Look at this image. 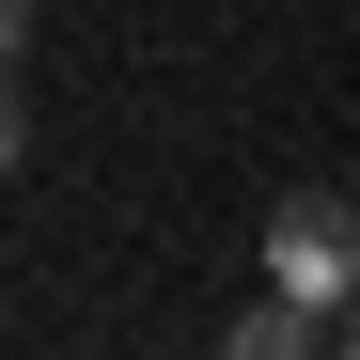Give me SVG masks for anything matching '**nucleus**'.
<instances>
[{
  "mask_svg": "<svg viewBox=\"0 0 360 360\" xmlns=\"http://www.w3.org/2000/svg\"><path fill=\"white\" fill-rule=\"evenodd\" d=\"M16 157H32V110H16V94H0V172H16Z\"/></svg>",
  "mask_w": 360,
  "mask_h": 360,
  "instance_id": "7ed1b4c3",
  "label": "nucleus"
},
{
  "mask_svg": "<svg viewBox=\"0 0 360 360\" xmlns=\"http://www.w3.org/2000/svg\"><path fill=\"white\" fill-rule=\"evenodd\" d=\"M16 47H32V0H0V63H16Z\"/></svg>",
  "mask_w": 360,
  "mask_h": 360,
  "instance_id": "20e7f679",
  "label": "nucleus"
},
{
  "mask_svg": "<svg viewBox=\"0 0 360 360\" xmlns=\"http://www.w3.org/2000/svg\"><path fill=\"white\" fill-rule=\"evenodd\" d=\"M219 360H329V314H297V297H251V314L219 329Z\"/></svg>",
  "mask_w": 360,
  "mask_h": 360,
  "instance_id": "f03ea898",
  "label": "nucleus"
},
{
  "mask_svg": "<svg viewBox=\"0 0 360 360\" xmlns=\"http://www.w3.org/2000/svg\"><path fill=\"white\" fill-rule=\"evenodd\" d=\"M329 360H360V297H345V314H329Z\"/></svg>",
  "mask_w": 360,
  "mask_h": 360,
  "instance_id": "39448f33",
  "label": "nucleus"
},
{
  "mask_svg": "<svg viewBox=\"0 0 360 360\" xmlns=\"http://www.w3.org/2000/svg\"><path fill=\"white\" fill-rule=\"evenodd\" d=\"M266 297H297V314H345L360 297V204L345 188H282L266 204Z\"/></svg>",
  "mask_w": 360,
  "mask_h": 360,
  "instance_id": "f257e3e1",
  "label": "nucleus"
}]
</instances>
